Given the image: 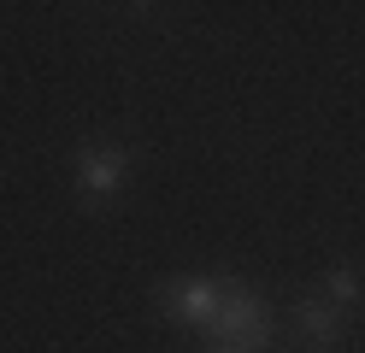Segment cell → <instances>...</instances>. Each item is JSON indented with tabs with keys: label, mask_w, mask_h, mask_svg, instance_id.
I'll list each match as a JSON object with an SVG mask.
<instances>
[{
	"label": "cell",
	"mask_w": 365,
	"mask_h": 353,
	"mask_svg": "<svg viewBox=\"0 0 365 353\" xmlns=\"http://www.w3.org/2000/svg\"><path fill=\"white\" fill-rule=\"evenodd\" d=\"M153 306H159V318L207 336L212 318H218V306H224V277H207V271L200 277H165L153 289Z\"/></svg>",
	"instance_id": "3"
},
{
	"label": "cell",
	"mask_w": 365,
	"mask_h": 353,
	"mask_svg": "<svg viewBox=\"0 0 365 353\" xmlns=\"http://www.w3.org/2000/svg\"><path fill=\"white\" fill-rule=\"evenodd\" d=\"M135 165H142V148H130V141L118 135H88L77 141L71 153V195L83 212H112L118 206V195L130 188Z\"/></svg>",
	"instance_id": "1"
},
{
	"label": "cell",
	"mask_w": 365,
	"mask_h": 353,
	"mask_svg": "<svg viewBox=\"0 0 365 353\" xmlns=\"http://www.w3.org/2000/svg\"><path fill=\"white\" fill-rule=\"evenodd\" d=\"M271 336H277V324H271V300H265L247 277H224V306H218V318H212V329H207V342L265 353Z\"/></svg>",
	"instance_id": "2"
},
{
	"label": "cell",
	"mask_w": 365,
	"mask_h": 353,
	"mask_svg": "<svg viewBox=\"0 0 365 353\" xmlns=\"http://www.w3.org/2000/svg\"><path fill=\"white\" fill-rule=\"evenodd\" d=\"M212 353H247V347H212Z\"/></svg>",
	"instance_id": "6"
},
{
	"label": "cell",
	"mask_w": 365,
	"mask_h": 353,
	"mask_svg": "<svg viewBox=\"0 0 365 353\" xmlns=\"http://www.w3.org/2000/svg\"><path fill=\"white\" fill-rule=\"evenodd\" d=\"M318 295H324L330 306H341V312H359V306H365V277L354 265H330L324 282H318Z\"/></svg>",
	"instance_id": "5"
},
{
	"label": "cell",
	"mask_w": 365,
	"mask_h": 353,
	"mask_svg": "<svg viewBox=\"0 0 365 353\" xmlns=\"http://www.w3.org/2000/svg\"><path fill=\"white\" fill-rule=\"evenodd\" d=\"M289 347L294 353H341L348 347V312L324 295H294L289 300Z\"/></svg>",
	"instance_id": "4"
}]
</instances>
